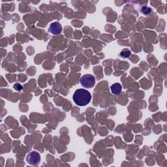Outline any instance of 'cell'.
Here are the masks:
<instances>
[{"label": "cell", "instance_id": "1", "mask_svg": "<svg viewBox=\"0 0 167 167\" xmlns=\"http://www.w3.org/2000/svg\"><path fill=\"white\" fill-rule=\"evenodd\" d=\"M73 101L78 106H86L90 103L91 99L90 93L85 89L77 90L72 96Z\"/></svg>", "mask_w": 167, "mask_h": 167}, {"label": "cell", "instance_id": "2", "mask_svg": "<svg viewBox=\"0 0 167 167\" xmlns=\"http://www.w3.org/2000/svg\"><path fill=\"white\" fill-rule=\"evenodd\" d=\"M80 82L84 88H91L95 84V78L92 75H85L81 77Z\"/></svg>", "mask_w": 167, "mask_h": 167}, {"label": "cell", "instance_id": "3", "mask_svg": "<svg viewBox=\"0 0 167 167\" xmlns=\"http://www.w3.org/2000/svg\"><path fill=\"white\" fill-rule=\"evenodd\" d=\"M26 161L31 165L37 166L41 161V155H40L38 152L35 151H31L28 153V155L26 157Z\"/></svg>", "mask_w": 167, "mask_h": 167}, {"label": "cell", "instance_id": "4", "mask_svg": "<svg viewBox=\"0 0 167 167\" xmlns=\"http://www.w3.org/2000/svg\"><path fill=\"white\" fill-rule=\"evenodd\" d=\"M49 31L54 35H59L62 31V25L58 22H53L50 24Z\"/></svg>", "mask_w": 167, "mask_h": 167}, {"label": "cell", "instance_id": "5", "mask_svg": "<svg viewBox=\"0 0 167 167\" xmlns=\"http://www.w3.org/2000/svg\"><path fill=\"white\" fill-rule=\"evenodd\" d=\"M111 91L114 95H119L122 90V86L119 83H115L111 86Z\"/></svg>", "mask_w": 167, "mask_h": 167}, {"label": "cell", "instance_id": "6", "mask_svg": "<svg viewBox=\"0 0 167 167\" xmlns=\"http://www.w3.org/2000/svg\"><path fill=\"white\" fill-rule=\"evenodd\" d=\"M140 12L143 13V14L145 15H150V13H151L152 9L148 6H144L141 9V10H140Z\"/></svg>", "mask_w": 167, "mask_h": 167}, {"label": "cell", "instance_id": "7", "mask_svg": "<svg viewBox=\"0 0 167 167\" xmlns=\"http://www.w3.org/2000/svg\"><path fill=\"white\" fill-rule=\"evenodd\" d=\"M123 58H129L131 55V51L129 49H124L121 52V54H119Z\"/></svg>", "mask_w": 167, "mask_h": 167}, {"label": "cell", "instance_id": "8", "mask_svg": "<svg viewBox=\"0 0 167 167\" xmlns=\"http://www.w3.org/2000/svg\"><path fill=\"white\" fill-rule=\"evenodd\" d=\"M15 88H16V90H18V91H20V90H22V86H21V85H20L18 83V84H16L15 86Z\"/></svg>", "mask_w": 167, "mask_h": 167}]
</instances>
